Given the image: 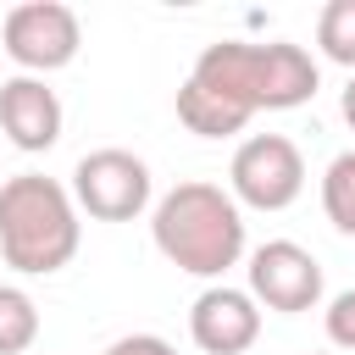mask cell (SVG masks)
I'll return each instance as SVG.
<instances>
[{"mask_svg":"<svg viewBox=\"0 0 355 355\" xmlns=\"http://www.w3.org/2000/svg\"><path fill=\"white\" fill-rule=\"evenodd\" d=\"M322 89V67L305 44L272 39H216L194 55L178 89V122L194 139H233L250 128L255 111H294Z\"/></svg>","mask_w":355,"mask_h":355,"instance_id":"1","label":"cell"},{"mask_svg":"<svg viewBox=\"0 0 355 355\" xmlns=\"http://www.w3.org/2000/svg\"><path fill=\"white\" fill-rule=\"evenodd\" d=\"M150 239L178 272L222 283L227 266L244 261V211L222 183L189 178V183H178V189H166L155 200Z\"/></svg>","mask_w":355,"mask_h":355,"instance_id":"2","label":"cell"},{"mask_svg":"<svg viewBox=\"0 0 355 355\" xmlns=\"http://www.w3.org/2000/svg\"><path fill=\"white\" fill-rule=\"evenodd\" d=\"M83 244L78 200L67 183L44 172H17L0 183V255L22 277H50L61 272Z\"/></svg>","mask_w":355,"mask_h":355,"instance_id":"3","label":"cell"},{"mask_svg":"<svg viewBox=\"0 0 355 355\" xmlns=\"http://www.w3.org/2000/svg\"><path fill=\"white\" fill-rule=\"evenodd\" d=\"M227 194L239 211H288L305 194V155L288 133H250L227 161Z\"/></svg>","mask_w":355,"mask_h":355,"instance_id":"4","label":"cell"},{"mask_svg":"<svg viewBox=\"0 0 355 355\" xmlns=\"http://www.w3.org/2000/svg\"><path fill=\"white\" fill-rule=\"evenodd\" d=\"M150 194H155V183H150L144 155H133L122 144L89 150L72 166V200L94 222H133V216L150 211Z\"/></svg>","mask_w":355,"mask_h":355,"instance_id":"5","label":"cell"},{"mask_svg":"<svg viewBox=\"0 0 355 355\" xmlns=\"http://www.w3.org/2000/svg\"><path fill=\"white\" fill-rule=\"evenodd\" d=\"M0 39H6V55L28 72V78H44V72H61L78 61L83 50V22L72 6L61 0H22L6 11L0 22Z\"/></svg>","mask_w":355,"mask_h":355,"instance_id":"6","label":"cell"},{"mask_svg":"<svg viewBox=\"0 0 355 355\" xmlns=\"http://www.w3.org/2000/svg\"><path fill=\"white\" fill-rule=\"evenodd\" d=\"M250 294L255 305L266 311H283V316H300V311H316L322 305V261L294 244V239H266L250 250Z\"/></svg>","mask_w":355,"mask_h":355,"instance_id":"7","label":"cell"},{"mask_svg":"<svg viewBox=\"0 0 355 355\" xmlns=\"http://www.w3.org/2000/svg\"><path fill=\"white\" fill-rule=\"evenodd\" d=\"M189 338L205 355H244L261 338V305H255V294L233 288V283L200 288V300L189 305Z\"/></svg>","mask_w":355,"mask_h":355,"instance_id":"8","label":"cell"},{"mask_svg":"<svg viewBox=\"0 0 355 355\" xmlns=\"http://www.w3.org/2000/svg\"><path fill=\"white\" fill-rule=\"evenodd\" d=\"M0 133L22 150V155H44L61 139V100L44 78H6L0 83Z\"/></svg>","mask_w":355,"mask_h":355,"instance_id":"9","label":"cell"},{"mask_svg":"<svg viewBox=\"0 0 355 355\" xmlns=\"http://www.w3.org/2000/svg\"><path fill=\"white\" fill-rule=\"evenodd\" d=\"M39 338V305L28 288L0 283V355H28Z\"/></svg>","mask_w":355,"mask_h":355,"instance_id":"10","label":"cell"},{"mask_svg":"<svg viewBox=\"0 0 355 355\" xmlns=\"http://www.w3.org/2000/svg\"><path fill=\"white\" fill-rule=\"evenodd\" d=\"M322 211H327V222L344 239H355V150H338L327 161V172H322Z\"/></svg>","mask_w":355,"mask_h":355,"instance_id":"11","label":"cell"},{"mask_svg":"<svg viewBox=\"0 0 355 355\" xmlns=\"http://www.w3.org/2000/svg\"><path fill=\"white\" fill-rule=\"evenodd\" d=\"M316 50L333 67H349L355 72V0H327L316 11Z\"/></svg>","mask_w":355,"mask_h":355,"instance_id":"12","label":"cell"},{"mask_svg":"<svg viewBox=\"0 0 355 355\" xmlns=\"http://www.w3.org/2000/svg\"><path fill=\"white\" fill-rule=\"evenodd\" d=\"M322 327H327V344H338V349H349V355H355V288H344V294H333V300H327Z\"/></svg>","mask_w":355,"mask_h":355,"instance_id":"13","label":"cell"},{"mask_svg":"<svg viewBox=\"0 0 355 355\" xmlns=\"http://www.w3.org/2000/svg\"><path fill=\"white\" fill-rule=\"evenodd\" d=\"M100 355H178L161 333H128V338H116V344H105Z\"/></svg>","mask_w":355,"mask_h":355,"instance_id":"14","label":"cell"},{"mask_svg":"<svg viewBox=\"0 0 355 355\" xmlns=\"http://www.w3.org/2000/svg\"><path fill=\"white\" fill-rule=\"evenodd\" d=\"M338 111H344V122L355 128V72H349V83H344V94H338Z\"/></svg>","mask_w":355,"mask_h":355,"instance_id":"15","label":"cell"},{"mask_svg":"<svg viewBox=\"0 0 355 355\" xmlns=\"http://www.w3.org/2000/svg\"><path fill=\"white\" fill-rule=\"evenodd\" d=\"M311 355H327V349H311Z\"/></svg>","mask_w":355,"mask_h":355,"instance_id":"16","label":"cell"}]
</instances>
